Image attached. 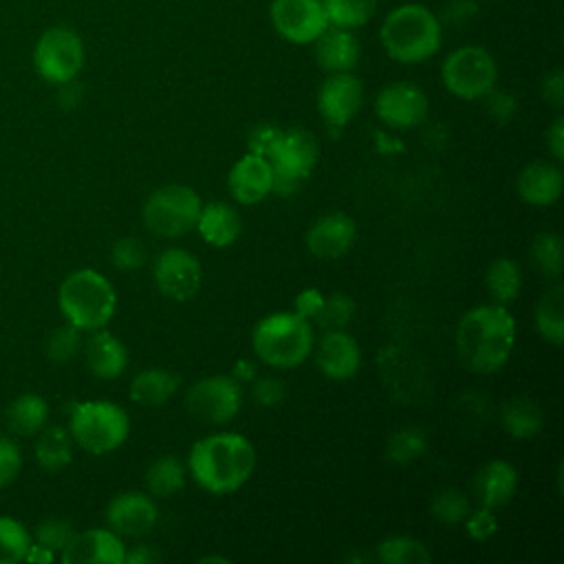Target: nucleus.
I'll return each instance as SVG.
<instances>
[{
    "mask_svg": "<svg viewBox=\"0 0 564 564\" xmlns=\"http://www.w3.org/2000/svg\"><path fill=\"white\" fill-rule=\"evenodd\" d=\"M518 491V469L502 458L485 463L474 476V496L480 507L500 509Z\"/></svg>",
    "mask_w": 564,
    "mask_h": 564,
    "instance_id": "22",
    "label": "nucleus"
},
{
    "mask_svg": "<svg viewBox=\"0 0 564 564\" xmlns=\"http://www.w3.org/2000/svg\"><path fill=\"white\" fill-rule=\"evenodd\" d=\"M533 322L538 335L546 344H564V286L560 280H553V284L540 295L533 311Z\"/></svg>",
    "mask_w": 564,
    "mask_h": 564,
    "instance_id": "28",
    "label": "nucleus"
},
{
    "mask_svg": "<svg viewBox=\"0 0 564 564\" xmlns=\"http://www.w3.org/2000/svg\"><path fill=\"white\" fill-rule=\"evenodd\" d=\"M441 79L447 93L454 97L476 101L498 84V64L482 46H460L445 55L441 64Z\"/></svg>",
    "mask_w": 564,
    "mask_h": 564,
    "instance_id": "8",
    "label": "nucleus"
},
{
    "mask_svg": "<svg viewBox=\"0 0 564 564\" xmlns=\"http://www.w3.org/2000/svg\"><path fill=\"white\" fill-rule=\"evenodd\" d=\"M463 524H465L467 538H471L476 542H485V540H489L496 533L498 518H496L494 509L478 505V509H469V513L465 516Z\"/></svg>",
    "mask_w": 564,
    "mask_h": 564,
    "instance_id": "43",
    "label": "nucleus"
},
{
    "mask_svg": "<svg viewBox=\"0 0 564 564\" xmlns=\"http://www.w3.org/2000/svg\"><path fill=\"white\" fill-rule=\"evenodd\" d=\"M156 520L159 509L150 494L121 491L106 507L108 529L121 538H141L154 529Z\"/></svg>",
    "mask_w": 564,
    "mask_h": 564,
    "instance_id": "16",
    "label": "nucleus"
},
{
    "mask_svg": "<svg viewBox=\"0 0 564 564\" xmlns=\"http://www.w3.org/2000/svg\"><path fill=\"white\" fill-rule=\"evenodd\" d=\"M181 379L167 368H143L139 370L128 388L130 401L143 408L165 405L178 390Z\"/></svg>",
    "mask_w": 564,
    "mask_h": 564,
    "instance_id": "26",
    "label": "nucleus"
},
{
    "mask_svg": "<svg viewBox=\"0 0 564 564\" xmlns=\"http://www.w3.org/2000/svg\"><path fill=\"white\" fill-rule=\"evenodd\" d=\"M110 262L119 271H137L145 264V245L134 236H123L115 240L110 249Z\"/></svg>",
    "mask_w": 564,
    "mask_h": 564,
    "instance_id": "42",
    "label": "nucleus"
},
{
    "mask_svg": "<svg viewBox=\"0 0 564 564\" xmlns=\"http://www.w3.org/2000/svg\"><path fill=\"white\" fill-rule=\"evenodd\" d=\"M82 333L77 326L73 324H64V326H57L51 337H48V344H46V355L53 364H66L70 359L77 357V352H82V346H84V339H82Z\"/></svg>",
    "mask_w": 564,
    "mask_h": 564,
    "instance_id": "40",
    "label": "nucleus"
},
{
    "mask_svg": "<svg viewBox=\"0 0 564 564\" xmlns=\"http://www.w3.org/2000/svg\"><path fill=\"white\" fill-rule=\"evenodd\" d=\"M187 476L214 494L225 496L238 491L256 469V449L251 441L238 432H214L198 438L187 454Z\"/></svg>",
    "mask_w": 564,
    "mask_h": 564,
    "instance_id": "2",
    "label": "nucleus"
},
{
    "mask_svg": "<svg viewBox=\"0 0 564 564\" xmlns=\"http://www.w3.org/2000/svg\"><path fill=\"white\" fill-rule=\"evenodd\" d=\"M546 148L557 163L564 161V117L562 115H557L546 130Z\"/></svg>",
    "mask_w": 564,
    "mask_h": 564,
    "instance_id": "51",
    "label": "nucleus"
},
{
    "mask_svg": "<svg viewBox=\"0 0 564 564\" xmlns=\"http://www.w3.org/2000/svg\"><path fill=\"white\" fill-rule=\"evenodd\" d=\"M203 200L198 192L183 183H170L150 192L141 218L145 229L159 238H181L196 227Z\"/></svg>",
    "mask_w": 564,
    "mask_h": 564,
    "instance_id": "7",
    "label": "nucleus"
},
{
    "mask_svg": "<svg viewBox=\"0 0 564 564\" xmlns=\"http://www.w3.org/2000/svg\"><path fill=\"white\" fill-rule=\"evenodd\" d=\"M313 350L319 372L333 381L352 379L361 368V348L346 328L324 330Z\"/></svg>",
    "mask_w": 564,
    "mask_h": 564,
    "instance_id": "17",
    "label": "nucleus"
},
{
    "mask_svg": "<svg viewBox=\"0 0 564 564\" xmlns=\"http://www.w3.org/2000/svg\"><path fill=\"white\" fill-rule=\"evenodd\" d=\"M57 306L64 319L79 330L104 328L117 311V291L112 282L95 269L68 273L57 289Z\"/></svg>",
    "mask_w": 564,
    "mask_h": 564,
    "instance_id": "5",
    "label": "nucleus"
},
{
    "mask_svg": "<svg viewBox=\"0 0 564 564\" xmlns=\"http://www.w3.org/2000/svg\"><path fill=\"white\" fill-rule=\"evenodd\" d=\"M516 319L502 304H478L456 324L454 344L460 361L476 375L498 372L516 346Z\"/></svg>",
    "mask_w": 564,
    "mask_h": 564,
    "instance_id": "1",
    "label": "nucleus"
},
{
    "mask_svg": "<svg viewBox=\"0 0 564 564\" xmlns=\"http://www.w3.org/2000/svg\"><path fill=\"white\" fill-rule=\"evenodd\" d=\"M540 90H542V99L549 106H553L555 110H560L564 106V75H562V70L555 68V70L546 73L544 79H542Z\"/></svg>",
    "mask_w": 564,
    "mask_h": 564,
    "instance_id": "49",
    "label": "nucleus"
},
{
    "mask_svg": "<svg viewBox=\"0 0 564 564\" xmlns=\"http://www.w3.org/2000/svg\"><path fill=\"white\" fill-rule=\"evenodd\" d=\"M564 187V174L555 163L535 161L522 167L516 181L518 196L533 207H549L560 200Z\"/></svg>",
    "mask_w": 564,
    "mask_h": 564,
    "instance_id": "23",
    "label": "nucleus"
},
{
    "mask_svg": "<svg viewBox=\"0 0 564 564\" xmlns=\"http://www.w3.org/2000/svg\"><path fill=\"white\" fill-rule=\"evenodd\" d=\"M364 104V84L352 73H328L317 90V110L330 128H344Z\"/></svg>",
    "mask_w": 564,
    "mask_h": 564,
    "instance_id": "15",
    "label": "nucleus"
},
{
    "mask_svg": "<svg viewBox=\"0 0 564 564\" xmlns=\"http://www.w3.org/2000/svg\"><path fill=\"white\" fill-rule=\"evenodd\" d=\"M185 408L207 425H225L242 408V383L231 375L203 377L185 390Z\"/></svg>",
    "mask_w": 564,
    "mask_h": 564,
    "instance_id": "11",
    "label": "nucleus"
},
{
    "mask_svg": "<svg viewBox=\"0 0 564 564\" xmlns=\"http://www.w3.org/2000/svg\"><path fill=\"white\" fill-rule=\"evenodd\" d=\"M159 555L148 546V544H139V546H132L130 551L126 549V557H123V562H128V564H150V562H154Z\"/></svg>",
    "mask_w": 564,
    "mask_h": 564,
    "instance_id": "52",
    "label": "nucleus"
},
{
    "mask_svg": "<svg viewBox=\"0 0 564 564\" xmlns=\"http://www.w3.org/2000/svg\"><path fill=\"white\" fill-rule=\"evenodd\" d=\"M269 18L275 33L291 44H313L328 29L322 0H273Z\"/></svg>",
    "mask_w": 564,
    "mask_h": 564,
    "instance_id": "14",
    "label": "nucleus"
},
{
    "mask_svg": "<svg viewBox=\"0 0 564 564\" xmlns=\"http://www.w3.org/2000/svg\"><path fill=\"white\" fill-rule=\"evenodd\" d=\"M379 121L392 130H412L425 123L430 112L427 95L414 82H390L375 97Z\"/></svg>",
    "mask_w": 564,
    "mask_h": 564,
    "instance_id": "13",
    "label": "nucleus"
},
{
    "mask_svg": "<svg viewBox=\"0 0 564 564\" xmlns=\"http://www.w3.org/2000/svg\"><path fill=\"white\" fill-rule=\"evenodd\" d=\"M313 346V324L295 311L269 313L253 326L251 333V348L269 368H295L308 359Z\"/></svg>",
    "mask_w": 564,
    "mask_h": 564,
    "instance_id": "4",
    "label": "nucleus"
},
{
    "mask_svg": "<svg viewBox=\"0 0 564 564\" xmlns=\"http://www.w3.org/2000/svg\"><path fill=\"white\" fill-rule=\"evenodd\" d=\"M280 137H282L280 126H275L271 121H260L247 132V152H253V154H260V156L269 159V154L273 152Z\"/></svg>",
    "mask_w": 564,
    "mask_h": 564,
    "instance_id": "44",
    "label": "nucleus"
},
{
    "mask_svg": "<svg viewBox=\"0 0 564 564\" xmlns=\"http://www.w3.org/2000/svg\"><path fill=\"white\" fill-rule=\"evenodd\" d=\"M200 562H223V564H227L229 560L227 557H218V555H205V557H200Z\"/></svg>",
    "mask_w": 564,
    "mask_h": 564,
    "instance_id": "54",
    "label": "nucleus"
},
{
    "mask_svg": "<svg viewBox=\"0 0 564 564\" xmlns=\"http://www.w3.org/2000/svg\"><path fill=\"white\" fill-rule=\"evenodd\" d=\"M427 449V436L419 427H401L386 443V458L394 465H410Z\"/></svg>",
    "mask_w": 564,
    "mask_h": 564,
    "instance_id": "36",
    "label": "nucleus"
},
{
    "mask_svg": "<svg viewBox=\"0 0 564 564\" xmlns=\"http://www.w3.org/2000/svg\"><path fill=\"white\" fill-rule=\"evenodd\" d=\"M82 350L88 372L97 379H117L128 368L126 344L117 335L106 330V326L90 330V337L84 341Z\"/></svg>",
    "mask_w": 564,
    "mask_h": 564,
    "instance_id": "21",
    "label": "nucleus"
},
{
    "mask_svg": "<svg viewBox=\"0 0 564 564\" xmlns=\"http://www.w3.org/2000/svg\"><path fill=\"white\" fill-rule=\"evenodd\" d=\"M187 465L174 456L163 454L154 458L145 471V487L152 498H170L185 487Z\"/></svg>",
    "mask_w": 564,
    "mask_h": 564,
    "instance_id": "31",
    "label": "nucleus"
},
{
    "mask_svg": "<svg viewBox=\"0 0 564 564\" xmlns=\"http://www.w3.org/2000/svg\"><path fill=\"white\" fill-rule=\"evenodd\" d=\"M319 159V145L306 128L282 130L280 141L269 154L273 170V192L289 196L313 172Z\"/></svg>",
    "mask_w": 564,
    "mask_h": 564,
    "instance_id": "10",
    "label": "nucleus"
},
{
    "mask_svg": "<svg viewBox=\"0 0 564 564\" xmlns=\"http://www.w3.org/2000/svg\"><path fill=\"white\" fill-rule=\"evenodd\" d=\"M377 560L383 564H427L432 555L416 538L390 535L377 544Z\"/></svg>",
    "mask_w": 564,
    "mask_h": 564,
    "instance_id": "33",
    "label": "nucleus"
},
{
    "mask_svg": "<svg viewBox=\"0 0 564 564\" xmlns=\"http://www.w3.org/2000/svg\"><path fill=\"white\" fill-rule=\"evenodd\" d=\"M487 293L496 304H511L522 291V269L511 258H496L485 273Z\"/></svg>",
    "mask_w": 564,
    "mask_h": 564,
    "instance_id": "32",
    "label": "nucleus"
},
{
    "mask_svg": "<svg viewBox=\"0 0 564 564\" xmlns=\"http://www.w3.org/2000/svg\"><path fill=\"white\" fill-rule=\"evenodd\" d=\"M20 467H22L20 447L11 438L0 436V489L15 480V476L20 474Z\"/></svg>",
    "mask_w": 564,
    "mask_h": 564,
    "instance_id": "47",
    "label": "nucleus"
},
{
    "mask_svg": "<svg viewBox=\"0 0 564 564\" xmlns=\"http://www.w3.org/2000/svg\"><path fill=\"white\" fill-rule=\"evenodd\" d=\"M379 0H322L330 26L341 29H361L370 22L377 11Z\"/></svg>",
    "mask_w": 564,
    "mask_h": 564,
    "instance_id": "34",
    "label": "nucleus"
},
{
    "mask_svg": "<svg viewBox=\"0 0 564 564\" xmlns=\"http://www.w3.org/2000/svg\"><path fill=\"white\" fill-rule=\"evenodd\" d=\"M355 238V220L344 212H328L308 227L306 249L319 260H337L350 251Z\"/></svg>",
    "mask_w": 564,
    "mask_h": 564,
    "instance_id": "20",
    "label": "nucleus"
},
{
    "mask_svg": "<svg viewBox=\"0 0 564 564\" xmlns=\"http://www.w3.org/2000/svg\"><path fill=\"white\" fill-rule=\"evenodd\" d=\"M322 302H324V293H322L319 289L308 286V289H304V291H300V293L295 295V306H293V311H295L297 315L306 317V319L313 324V319L317 317V313H319V308H322Z\"/></svg>",
    "mask_w": 564,
    "mask_h": 564,
    "instance_id": "50",
    "label": "nucleus"
},
{
    "mask_svg": "<svg viewBox=\"0 0 564 564\" xmlns=\"http://www.w3.org/2000/svg\"><path fill=\"white\" fill-rule=\"evenodd\" d=\"M68 432L84 452L101 456L119 449L130 434L128 412L106 399L82 401L73 408Z\"/></svg>",
    "mask_w": 564,
    "mask_h": 564,
    "instance_id": "6",
    "label": "nucleus"
},
{
    "mask_svg": "<svg viewBox=\"0 0 564 564\" xmlns=\"http://www.w3.org/2000/svg\"><path fill=\"white\" fill-rule=\"evenodd\" d=\"M35 441V460L46 471H59L73 460V436L62 425H44Z\"/></svg>",
    "mask_w": 564,
    "mask_h": 564,
    "instance_id": "30",
    "label": "nucleus"
},
{
    "mask_svg": "<svg viewBox=\"0 0 564 564\" xmlns=\"http://www.w3.org/2000/svg\"><path fill=\"white\" fill-rule=\"evenodd\" d=\"M194 229L207 245L223 249L234 245L236 238L240 236L242 218L238 209L229 203H223V200L203 203Z\"/></svg>",
    "mask_w": 564,
    "mask_h": 564,
    "instance_id": "25",
    "label": "nucleus"
},
{
    "mask_svg": "<svg viewBox=\"0 0 564 564\" xmlns=\"http://www.w3.org/2000/svg\"><path fill=\"white\" fill-rule=\"evenodd\" d=\"M84 59L86 53L79 33L62 24L46 29L33 48V66L37 75L55 86L77 79Z\"/></svg>",
    "mask_w": 564,
    "mask_h": 564,
    "instance_id": "9",
    "label": "nucleus"
},
{
    "mask_svg": "<svg viewBox=\"0 0 564 564\" xmlns=\"http://www.w3.org/2000/svg\"><path fill=\"white\" fill-rule=\"evenodd\" d=\"M7 427L18 436H35L48 421V403L44 397L24 392L4 410Z\"/></svg>",
    "mask_w": 564,
    "mask_h": 564,
    "instance_id": "29",
    "label": "nucleus"
},
{
    "mask_svg": "<svg viewBox=\"0 0 564 564\" xmlns=\"http://www.w3.org/2000/svg\"><path fill=\"white\" fill-rule=\"evenodd\" d=\"M73 535H75V529L68 520L46 518L35 529V544L44 546L51 553H62Z\"/></svg>",
    "mask_w": 564,
    "mask_h": 564,
    "instance_id": "41",
    "label": "nucleus"
},
{
    "mask_svg": "<svg viewBox=\"0 0 564 564\" xmlns=\"http://www.w3.org/2000/svg\"><path fill=\"white\" fill-rule=\"evenodd\" d=\"M31 533L26 527L9 516H0V564H18L31 549Z\"/></svg>",
    "mask_w": 564,
    "mask_h": 564,
    "instance_id": "37",
    "label": "nucleus"
},
{
    "mask_svg": "<svg viewBox=\"0 0 564 564\" xmlns=\"http://www.w3.org/2000/svg\"><path fill=\"white\" fill-rule=\"evenodd\" d=\"M59 555L64 564H123L126 544L112 529H86L75 531Z\"/></svg>",
    "mask_w": 564,
    "mask_h": 564,
    "instance_id": "19",
    "label": "nucleus"
},
{
    "mask_svg": "<svg viewBox=\"0 0 564 564\" xmlns=\"http://www.w3.org/2000/svg\"><path fill=\"white\" fill-rule=\"evenodd\" d=\"M379 40L390 59L399 64H421L438 53L443 24L425 4L405 2L383 18Z\"/></svg>",
    "mask_w": 564,
    "mask_h": 564,
    "instance_id": "3",
    "label": "nucleus"
},
{
    "mask_svg": "<svg viewBox=\"0 0 564 564\" xmlns=\"http://www.w3.org/2000/svg\"><path fill=\"white\" fill-rule=\"evenodd\" d=\"M152 280L167 300L187 302L203 284L200 260L183 247H167L152 262Z\"/></svg>",
    "mask_w": 564,
    "mask_h": 564,
    "instance_id": "12",
    "label": "nucleus"
},
{
    "mask_svg": "<svg viewBox=\"0 0 564 564\" xmlns=\"http://www.w3.org/2000/svg\"><path fill=\"white\" fill-rule=\"evenodd\" d=\"M352 315H355V300L348 293L337 291V293L324 295L322 308L313 322L322 330H339L350 324Z\"/></svg>",
    "mask_w": 564,
    "mask_h": 564,
    "instance_id": "39",
    "label": "nucleus"
},
{
    "mask_svg": "<svg viewBox=\"0 0 564 564\" xmlns=\"http://www.w3.org/2000/svg\"><path fill=\"white\" fill-rule=\"evenodd\" d=\"M562 238L555 231H542L531 242V260L540 275L549 280H560L564 269V253H562Z\"/></svg>",
    "mask_w": 564,
    "mask_h": 564,
    "instance_id": "35",
    "label": "nucleus"
},
{
    "mask_svg": "<svg viewBox=\"0 0 564 564\" xmlns=\"http://www.w3.org/2000/svg\"><path fill=\"white\" fill-rule=\"evenodd\" d=\"M231 377H234L238 383H242V381H245V377L251 381V379L256 377V366H253L251 361H247V359H240V361L236 364V368H234Z\"/></svg>",
    "mask_w": 564,
    "mask_h": 564,
    "instance_id": "53",
    "label": "nucleus"
},
{
    "mask_svg": "<svg viewBox=\"0 0 564 564\" xmlns=\"http://www.w3.org/2000/svg\"><path fill=\"white\" fill-rule=\"evenodd\" d=\"M315 59L326 73H346L359 64L361 44L355 31L330 26L313 42Z\"/></svg>",
    "mask_w": 564,
    "mask_h": 564,
    "instance_id": "24",
    "label": "nucleus"
},
{
    "mask_svg": "<svg viewBox=\"0 0 564 564\" xmlns=\"http://www.w3.org/2000/svg\"><path fill=\"white\" fill-rule=\"evenodd\" d=\"M500 423H502V430L511 438L529 441L540 434V430L544 425V412L538 405V401H533L531 397L516 394L502 403Z\"/></svg>",
    "mask_w": 564,
    "mask_h": 564,
    "instance_id": "27",
    "label": "nucleus"
},
{
    "mask_svg": "<svg viewBox=\"0 0 564 564\" xmlns=\"http://www.w3.org/2000/svg\"><path fill=\"white\" fill-rule=\"evenodd\" d=\"M482 99H485V108H487L489 117H491L494 121H498V123H507V121L513 119L516 112H518V101H516V97H513L511 93L498 88V86H494Z\"/></svg>",
    "mask_w": 564,
    "mask_h": 564,
    "instance_id": "45",
    "label": "nucleus"
},
{
    "mask_svg": "<svg viewBox=\"0 0 564 564\" xmlns=\"http://www.w3.org/2000/svg\"><path fill=\"white\" fill-rule=\"evenodd\" d=\"M478 13V2L476 0H449L443 11H441V24L449 26H463L467 24L474 15Z\"/></svg>",
    "mask_w": 564,
    "mask_h": 564,
    "instance_id": "48",
    "label": "nucleus"
},
{
    "mask_svg": "<svg viewBox=\"0 0 564 564\" xmlns=\"http://www.w3.org/2000/svg\"><path fill=\"white\" fill-rule=\"evenodd\" d=\"M469 509H471V502L467 494L456 487H445L436 491L430 502V513L434 516V520L443 524H463Z\"/></svg>",
    "mask_w": 564,
    "mask_h": 564,
    "instance_id": "38",
    "label": "nucleus"
},
{
    "mask_svg": "<svg viewBox=\"0 0 564 564\" xmlns=\"http://www.w3.org/2000/svg\"><path fill=\"white\" fill-rule=\"evenodd\" d=\"M251 397L262 408H273L284 399V381L271 375L258 377L251 383Z\"/></svg>",
    "mask_w": 564,
    "mask_h": 564,
    "instance_id": "46",
    "label": "nucleus"
},
{
    "mask_svg": "<svg viewBox=\"0 0 564 564\" xmlns=\"http://www.w3.org/2000/svg\"><path fill=\"white\" fill-rule=\"evenodd\" d=\"M227 187L236 203L258 205L273 192V170L267 156L245 152L227 174Z\"/></svg>",
    "mask_w": 564,
    "mask_h": 564,
    "instance_id": "18",
    "label": "nucleus"
}]
</instances>
